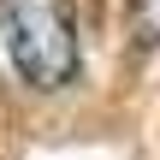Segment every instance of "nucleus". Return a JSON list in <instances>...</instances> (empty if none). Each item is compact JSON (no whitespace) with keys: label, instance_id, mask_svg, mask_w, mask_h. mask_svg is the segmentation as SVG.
Returning a JSON list of instances; mask_svg holds the SVG:
<instances>
[{"label":"nucleus","instance_id":"nucleus-2","mask_svg":"<svg viewBox=\"0 0 160 160\" xmlns=\"http://www.w3.org/2000/svg\"><path fill=\"white\" fill-rule=\"evenodd\" d=\"M131 18L142 42H160V0H131Z\"/></svg>","mask_w":160,"mask_h":160},{"label":"nucleus","instance_id":"nucleus-1","mask_svg":"<svg viewBox=\"0 0 160 160\" xmlns=\"http://www.w3.org/2000/svg\"><path fill=\"white\" fill-rule=\"evenodd\" d=\"M0 48L24 77V89L36 95L71 89L83 71V48L65 0H0Z\"/></svg>","mask_w":160,"mask_h":160}]
</instances>
